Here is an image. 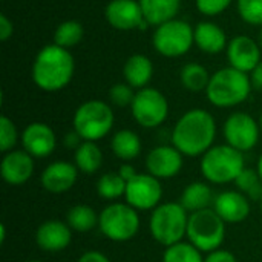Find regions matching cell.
<instances>
[{
  "instance_id": "obj_40",
  "label": "cell",
  "mask_w": 262,
  "mask_h": 262,
  "mask_svg": "<svg viewBox=\"0 0 262 262\" xmlns=\"http://www.w3.org/2000/svg\"><path fill=\"white\" fill-rule=\"evenodd\" d=\"M81 143H83V138H81L75 130L68 132V134H66V137H64V146H66L68 149L77 150V149L80 147V144H81Z\"/></svg>"
},
{
  "instance_id": "obj_41",
  "label": "cell",
  "mask_w": 262,
  "mask_h": 262,
  "mask_svg": "<svg viewBox=\"0 0 262 262\" xmlns=\"http://www.w3.org/2000/svg\"><path fill=\"white\" fill-rule=\"evenodd\" d=\"M118 173L121 175V178H123L126 183H129L138 172H137V169H135L132 164H121L120 169H118Z\"/></svg>"
},
{
  "instance_id": "obj_32",
  "label": "cell",
  "mask_w": 262,
  "mask_h": 262,
  "mask_svg": "<svg viewBox=\"0 0 262 262\" xmlns=\"http://www.w3.org/2000/svg\"><path fill=\"white\" fill-rule=\"evenodd\" d=\"M83 34H84V29L81 23H78L77 20H68V21H63L57 28L54 34V40H55V45L68 49L77 45L83 38Z\"/></svg>"
},
{
  "instance_id": "obj_36",
  "label": "cell",
  "mask_w": 262,
  "mask_h": 262,
  "mask_svg": "<svg viewBox=\"0 0 262 262\" xmlns=\"http://www.w3.org/2000/svg\"><path fill=\"white\" fill-rule=\"evenodd\" d=\"M232 0H196V8L206 15H218L229 8Z\"/></svg>"
},
{
  "instance_id": "obj_14",
  "label": "cell",
  "mask_w": 262,
  "mask_h": 262,
  "mask_svg": "<svg viewBox=\"0 0 262 262\" xmlns=\"http://www.w3.org/2000/svg\"><path fill=\"white\" fill-rule=\"evenodd\" d=\"M21 146L34 158L49 157L57 146V137L46 123H31L21 132Z\"/></svg>"
},
{
  "instance_id": "obj_34",
  "label": "cell",
  "mask_w": 262,
  "mask_h": 262,
  "mask_svg": "<svg viewBox=\"0 0 262 262\" xmlns=\"http://www.w3.org/2000/svg\"><path fill=\"white\" fill-rule=\"evenodd\" d=\"M238 11L249 25H262V0H238Z\"/></svg>"
},
{
  "instance_id": "obj_1",
  "label": "cell",
  "mask_w": 262,
  "mask_h": 262,
  "mask_svg": "<svg viewBox=\"0 0 262 262\" xmlns=\"http://www.w3.org/2000/svg\"><path fill=\"white\" fill-rule=\"evenodd\" d=\"M216 137V123L210 112L204 109L187 111L173 126L172 146L184 157H203Z\"/></svg>"
},
{
  "instance_id": "obj_43",
  "label": "cell",
  "mask_w": 262,
  "mask_h": 262,
  "mask_svg": "<svg viewBox=\"0 0 262 262\" xmlns=\"http://www.w3.org/2000/svg\"><path fill=\"white\" fill-rule=\"evenodd\" d=\"M256 170H258V175H259V178H261L262 181V154L261 157H259V160H258V167H256Z\"/></svg>"
},
{
  "instance_id": "obj_35",
  "label": "cell",
  "mask_w": 262,
  "mask_h": 262,
  "mask_svg": "<svg viewBox=\"0 0 262 262\" xmlns=\"http://www.w3.org/2000/svg\"><path fill=\"white\" fill-rule=\"evenodd\" d=\"M109 98L115 106L126 107V106H132V101L135 98V92H134V88L130 84L117 83L111 88Z\"/></svg>"
},
{
  "instance_id": "obj_42",
  "label": "cell",
  "mask_w": 262,
  "mask_h": 262,
  "mask_svg": "<svg viewBox=\"0 0 262 262\" xmlns=\"http://www.w3.org/2000/svg\"><path fill=\"white\" fill-rule=\"evenodd\" d=\"M250 81H252V86L255 88V89H259L262 91V61L252 71V78H250Z\"/></svg>"
},
{
  "instance_id": "obj_17",
  "label": "cell",
  "mask_w": 262,
  "mask_h": 262,
  "mask_svg": "<svg viewBox=\"0 0 262 262\" xmlns=\"http://www.w3.org/2000/svg\"><path fill=\"white\" fill-rule=\"evenodd\" d=\"M78 178V169L74 163L69 161H54L45 167L40 177L43 189L49 193H64L69 192Z\"/></svg>"
},
{
  "instance_id": "obj_28",
  "label": "cell",
  "mask_w": 262,
  "mask_h": 262,
  "mask_svg": "<svg viewBox=\"0 0 262 262\" xmlns=\"http://www.w3.org/2000/svg\"><path fill=\"white\" fill-rule=\"evenodd\" d=\"M126 187H127V183L121 178L118 172L104 173L97 181V193L103 200H109V201H115L124 196Z\"/></svg>"
},
{
  "instance_id": "obj_21",
  "label": "cell",
  "mask_w": 262,
  "mask_h": 262,
  "mask_svg": "<svg viewBox=\"0 0 262 262\" xmlns=\"http://www.w3.org/2000/svg\"><path fill=\"white\" fill-rule=\"evenodd\" d=\"M213 201H215V196H213L210 186L203 181H193L187 184L180 198V204L189 213L210 209V206H213Z\"/></svg>"
},
{
  "instance_id": "obj_45",
  "label": "cell",
  "mask_w": 262,
  "mask_h": 262,
  "mask_svg": "<svg viewBox=\"0 0 262 262\" xmlns=\"http://www.w3.org/2000/svg\"><path fill=\"white\" fill-rule=\"evenodd\" d=\"M259 46L262 48V29H261V34H259Z\"/></svg>"
},
{
  "instance_id": "obj_22",
  "label": "cell",
  "mask_w": 262,
  "mask_h": 262,
  "mask_svg": "<svg viewBox=\"0 0 262 262\" xmlns=\"http://www.w3.org/2000/svg\"><path fill=\"white\" fill-rule=\"evenodd\" d=\"M144 20L149 25L160 26L173 17L180 11L181 0H138Z\"/></svg>"
},
{
  "instance_id": "obj_46",
  "label": "cell",
  "mask_w": 262,
  "mask_h": 262,
  "mask_svg": "<svg viewBox=\"0 0 262 262\" xmlns=\"http://www.w3.org/2000/svg\"><path fill=\"white\" fill-rule=\"evenodd\" d=\"M26 262H41V261H38V259H31V261H26Z\"/></svg>"
},
{
  "instance_id": "obj_27",
  "label": "cell",
  "mask_w": 262,
  "mask_h": 262,
  "mask_svg": "<svg viewBox=\"0 0 262 262\" xmlns=\"http://www.w3.org/2000/svg\"><path fill=\"white\" fill-rule=\"evenodd\" d=\"M100 213H97L91 206L86 204H77L68 210L66 223L74 232L86 233L94 230L98 226Z\"/></svg>"
},
{
  "instance_id": "obj_29",
  "label": "cell",
  "mask_w": 262,
  "mask_h": 262,
  "mask_svg": "<svg viewBox=\"0 0 262 262\" xmlns=\"http://www.w3.org/2000/svg\"><path fill=\"white\" fill-rule=\"evenodd\" d=\"M210 81L209 72L204 66L198 63H189L181 69V83L186 89L192 92H200L207 89Z\"/></svg>"
},
{
  "instance_id": "obj_13",
  "label": "cell",
  "mask_w": 262,
  "mask_h": 262,
  "mask_svg": "<svg viewBox=\"0 0 262 262\" xmlns=\"http://www.w3.org/2000/svg\"><path fill=\"white\" fill-rule=\"evenodd\" d=\"M184 155L175 147V146H157L150 149V152L146 157V169L147 173L152 177L161 180H170L177 177L184 163Z\"/></svg>"
},
{
  "instance_id": "obj_31",
  "label": "cell",
  "mask_w": 262,
  "mask_h": 262,
  "mask_svg": "<svg viewBox=\"0 0 262 262\" xmlns=\"http://www.w3.org/2000/svg\"><path fill=\"white\" fill-rule=\"evenodd\" d=\"M235 184L239 192H243L249 200L261 201L262 200V181L258 175V170L246 167L239 177L235 180Z\"/></svg>"
},
{
  "instance_id": "obj_39",
  "label": "cell",
  "mask_w": 262,
  "mask_h": 262,
  "mask_svg": "<svg viewBox=\"0 0 262 262\" xmlns=\"http://www.w3.org/2000/svg\"><path fill=\"white\" fill-rule=\"evenodd\" d=\"M12 23L9 21V18L5 14H0V40L6 41L11 35H12Z\"/></svg>"
},
{
  "instance_id": "obj_37",
  "label": "cell",
  "mask_w": 262,
  "mask_h": 262,
  "mask_svg": "<svg viewBox=\"0 0 262 262\" xmlns=\"http://www.w3.org/2000/svg\"><path fill=\"white\" fill-rule=\"evenodd\" d=\"M204 262H238L236 261V256L229 252V250H223V249H218V250H213L210 253H207V256L204 258Z\"/></svg>"
},
{
  "instance_id": "obj_2",
  "label": "cell",
  "mask_w": 262,
  "mask_h": 262,
  "mask_svg": "<svg viewBox=\"0 0 262 262\" xmlns=\"http://www.w3.org/2000/svg\"><path fill=\"white\" fill-rule=\"evenodd\" d=\"M74 57L66 48L48 45L35 57L32 64V80L40 89L55 92L69 84L74 77Z\"/></svg>"
},
{
  "instance_id": "obj_24",
  "label": "cell",
  "mask_w": 262,
  "mask_h": 262,
  "mask_svg": "<svg viewBox=\"0 0 262 262\" xmlns=\"http://www.w3.org/2000/svg\"><path fill=\"white\" fill-rule=\"evenodd\" d=\"M123 74H124L127 84L137 89H143L152 78L154 66H152V61L146 55L135 54L126 60Z\"/></svg>"
},
{
  "instance_id": "obj_11",
  "label": "cell",
  "mask_w": 262,
  "mask_h": 262,
  "mask_svg": "<svg viewBox=\"0 0 262 262\" xmlns=\"http://www.w3.org/2000/svg\"><path fill=\"white\" fill-rule=\"evenodd\" d=\"M259 134V123H256V120L246 112H235L224 123L226 144L243 154L252 150L258 144Z\"/></svg>"
},
{
  "instance_id": "obj_44",
  "label": "cell",
  "mask_w": 262,
  "mask_h": 262,
  "mask_svg": "<svg viewBox=\"0 0 262 262\" xmlns=\"http://www.w3.org/2000/svg\"><path fill=\"white\" fill-rule=\"evenodd\" d=\"M259 129H261V134H262V114H261V117H259Z\"/></svg>"
},
{
  "instance_id": "obj_25",
  "label": "cell",
  "mask_w": 262,
  "mask_h": 262,
  "mask_svg": "<svg viewBox=\"0 0 262 262\" xmlns=\"http://www.w3.org/2000/svg\"><path fill=\"white\" fill-rule=\"evenodd\" d=\"M111 149L114 155L121 161H132L135 160L143 149L140 137L130 129H121L114 134L111 140Z\"/></svg>"
},
{
  "instance_id": "obj_47",
  "label": "cell",
  "mask_w": 262,
  "mask_h": 262,
  "mask_svg": "<svg viewBox=\"0 0 262 262\" xmlns=\"http://www.w3.org/2000/svg\"><path fill=\"white\" fill-rule=\"evenodd\" d=\"M259 203H261V213H262V200H261V201H259Z\"/></svg>"
},
{
  "instance_id": "obj_6",
  "label": "cell",
  "mask_w": 262,
  "mask_h": 262,
  "mask_svg": "<svg viewBox=\"0 0 262 262\" xmlns=\"http://www.w3.org/2000/svg\"><path fill=\"white\" fill-rule=\"evenodd\" d=\"M140 215L127 203H111L100 212L98 229L114 243H127L140 232Z\"/></svg>"
},
{
  "instance_id": "obj_23",
  "label": "cell",
  "mask_w": 262,
  "mask_h": 262,
  "mask_svg": "<svg viewBox=\"0 0 262 262\" xmlns=\"http://www.w3.org/2000/svg\"><path fill=\"white\" fill-rule=\"evenodd\" d=\"M195 43L207 54H218L226 48V32L215 23L201 21L195 28Z\"/></svg>"
},
{
  "instance_id": "obj_4",
  "label": "cell",
  "mask_w": 262,
  "mask_h": 262,
  "mask_svg": "<svg viewBox=\"0 0 262 262\" xmlns=\"http://www.w3.org/2000/svg\"><path fill=\"white\" fill-rule=\"evenodd\" d=\"M201 175L212 184L235 183L239 173L246 169L244 154L229 144L212 146L201 157Z\"/></svg>"
},
{
  "instance_id": "obj_33",
  "label": "cell",
  "mask_w": 262,
  "mask_h": 262,
  "mask_svg": "<svg viewBox=\"0 0 262 262\" xmlns=\"http://www.w3.org/2000/svg\"><path fill=\"white\" fill-rule=\"evenodd\" d=\"M18 132L12 120H9L6 115L0 117V150L3 154L12 150V147L17 144Z\"/></svg>"
},
{
  "instance_id": "obj_3",
  "label": "cell",
  "mask_w": 262,
  "mask_h": 262,
  "mask_svg": "<svg viewBox=\"0 0 262 262\" xmlns=\"http://www.w3.org/2000/svg\"><path fill=\"white\" fill-rule=\"evenodd\" d=\"M252 88L253 86L247 74L230 66L220 69L210 77L206 94L213 106L233 107L247 100Z\"/></svg>"
},
{
  "instance_id": "obj_38",
  "label": "cell",
  "mask_w": 262,
  "mask_h": 262,
  "mask_svg": "<svg viewBox=\"0 0 262 262\" xmlns=\"http://www.w3.org/2000/svg\"><path fill=\"white\" fill-rule=\"evenodd\" d=\"M77 262H111V259L98 250H88L78 258Z\"/></svg>"
},
{
  "instance_id": "obj_30",
  "label": "cell",
  "mask_w": 262,
  "mask_h": 262,
  "mask_svg": "<svg viewBox=\"0 0 262 262\" xmlns=\"http://www.w3.org/2000/svg\"><path fill=\"white\" fill-rule=\"evenodd\" d=\"M201 253L203 252L198 250L192 243L181 241L166 247L163 253V262H204Z\"/></svg>"
},
{
  "instance_id": "obj_5",
  "label": "cell",
  "mask_w": 262,
  "mask_h": 262,
  "mask_svg": "<svg viewBox=\"0 0 262 262\" xmlns=\"http://www.w3.org/2000/svg\"><path fill=\"white\" fill-rule=\"evenodd\" d=\"M189 212L180 203H163L152 210L149 220V230L152 238L164 246L170 247L181 243L187 236Z\"/></svg>"
},
{
  "instance_id": "obj_12",
  "label": "cell",
  "mask_w": 262,
  "mask_h": 262,
  "mask_svg": "<svg viewBox=\"0 0 262 262\" xmlns=\"http://www.w3.org/2000/svg\"><path fill=\"white\" fill-rule=\"evenodd\" d=\"M124 198L135 210H154L161 204V181L150 173H137L127 183Z\"/></svg>"
},
{
  "instance_id": "obj_16",
  "label": "cell",
  "mask_w": 262,
  "mask_h": 262,
  "mask_svg": "<svg viewBox=\"0 0 262 262\" xmlns=\"http://www.w3.org/2000/svg\"><path fill=\"white\" fill-rule=\"evenodd\" d=\"M212 209L226 224H239L250 215V200L239 190H226L215 196Z\"/></svg>"
},
{
  "instance_id": "obj_8",
  "label": "cell",
  "mask_w": 262,
  "mask_h": 262,
  "mask_svg": "<svg viewBox=\"0 0 262 262\" xmlns=\"http://www.w3.org/2000/svg\"><path fill=\"white\" fill-rule=\"evenodd\" d=\"M187 238L198 250L210 253L221 249L226 238V223L212 207L190 213Z\"/></svg>"
},
{
  "instance_id": "obj_26",
  "label": "cell",
  "mask_w": 262,
  "mask_h": 262,
  "mask_svg": "<svg viewBox=\"0 0 262 262\" xmlns=\"http://www.w3.org/2000/svg\"><path fill=\"white\" fill-rule=\"evenodd\" d=\"M74 164L86 175L98 172L103 164V152L95 141H83L77 150H74Z\"/></svg>"
},
{
  "instance_id": "obj_20",
  "label": "cell",
  "mask_w": 262,
  "mask_h": 262,
  "mask_svg": "<svg viewBox=\"0 0 262 262\" xmlns=\"http://www.w3.org/2000/svg\"><path fill=\"white\" fill-rule=\"evenodd\" d=\"M107 23L121 31L140 28L144 21V15L140 2L135 0H112L104 11Z\"/></svg>"
},
{
  "instance_id": "obj_9",
  "label": "cell",
  "mask_w": 262,
  "mask_h": 262,
  "mask_svg": "<svg viewBox=\"0 0 262 262\" xmlns=\"http://www.w3.org/2000/svg\"><path fill=\"white\" fill-rule=\"evenodd\" d=\"M195 41V29L187 21L169 20L154 34V46L164 57H180L189 52Z\"/></svg>"
},
{
  "instance_id": "obj_19",
  "label": "cell",
  "mask_w": 262,
  "mask_h": 262,
  "mask_svg": "<svg viewBox=\"0 0 262 262\" xmlns=\"http://www.w3.org/2000/svg\"><path fill=\"white\" fill-rule=\"evenodd\" d=\"M227 58L232 68L247 74L261 63V49L253 38L238 35L229 43Z\"/></svg>"
},
{
  "instance_id": "obj_7",
  "label": "cell",
  "mask_w": 262,
  "mask_h": 262,
  "mask_svg": "<svg viewBox=\"0 0 262 262\" xmlns=\"http://www.w3.org/2000/svg\"><path fill=\"white\" fill-rule=\"evenodd\" d=\"M114 127V112L111 106L100 100H89L78 106L74 114V130L83 141H98Z\"/></svg>"
},
{
  "instance_id": "obj_18",
  "label": "cell",
  "mask_w": 262,
  "mask_h": 262,
  "mask_svg": "<svg viewBox=\"0 0 262 262\" xmlns=\"http://www.w3.org/2000/svg\"><path fill=\"white\" fill-rule=\"evenodd\" d=\"M72 241V229L68 223L49 220L38 226L35 232L37 246L48 253H58L64 250Z\"/></svg>"
},
{
  "instance_id": "obj_15",
  "label": "cell",
  "mask_w": 262,
  "mask_h": 262,
  "mask_svg": "<svg viewBox=\"0 0 262 262\" xmlns=\"http://www.w3.org/2000/svg\"><path fill=\"white\" fill-rule=\"evenodd\" d=\"M34 173V157L26 150H9L0 163L2 180L9 186H21L31 180Z\"/></svg>"
},
{
  "instance_id": "obj_10",
  "label": "cell",
  "mask_w": 262,
  "mask_h": 262,
  "mask_svg": "<svg viewBox=\"0 0 262 262\" xmlns=\"http://www.w3.org/2000/svg\"><path fill=\"white\" fill-rule=\"evenodd\" d=\"M130 109L135 121L147 129L161 126L169 115V103L166 97L154 88L140 89L135 94Z\"/></svg>"
}]
</instances>
